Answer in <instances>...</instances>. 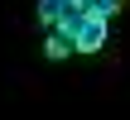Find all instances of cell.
I'll use <instances>...</instances> for the list:
<instances>
[{"label": "cell", "instance_id": "277c9868", "mask_svg": "<svg viewBox=\"0 0 130 120\" xmlns=\"http://www.w3.org/2000/svg\"><path fill=\"white\" fill-rule=\"evenodd\" d=\"M82 10H87V14H96V19H106V24H111V14H116V10H121V0H82Z\"/></svg>", "mask_w": 130, "mask_h": 120}, {"label": "cell", "instance_id": "5b68a950", "mask_svg": "<svg viewBox=\"0 0 130 120\" xmlns=\"http://www.w3.org/2000/svg\"><path fill=\"white\" fill-rule=\"evenodd\" d=\"M72 5H82V0H72Z\"/></svg>", "mask_w": 130, "mask_h": 120}, {"label": "cell", "instance_id": "7a4b0ae2", "mask_svg": "<svg viewBox=\"0 0 130 120\" xmlns=\"http://www.w3.org/2000/svg\"><path fill=\"white\" fill-rule=\"evenodd\" d=\"M68 53H72V34L53 24V29H48V58H68Z\"/></svg>", "mask_w": 130, "mask_h": 120}, {"label": "cell", "instance_id": "6da1fadb", "mask_svg": "<svg viewBox=\"0 0 130 120\" xmlns=\"http://www.w3.org/2000/svg\"><path fill=\"white\" fill-rule=\"evenodd\" d=\"M106 29H111L106 19H96V14H82V24L72 29V48H77V53H96V48L106 43Z\"/></svg>", "mask_w": 130, "mask_h": 120}, {"label": "cell", "instance_id": "3957f363", "mask_svg": "<svg viewBox=\"0 0 130 120\" xmlns=\"http://www.w3.org/2000/svg\"><path fill=\"white\" fill-rule=\"evenodd\" d=\"M72 10V0H39V14H43V24H63V14Z\"/></svg>", "mask_w": 130, "mask_h": 120}]
</instances>
